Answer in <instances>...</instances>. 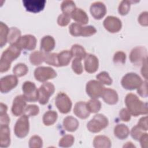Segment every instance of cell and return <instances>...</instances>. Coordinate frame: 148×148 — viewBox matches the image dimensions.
I'll list each match as a JSON object with an SVG mask.
<instances>
[{"instance_id":"cell-14","label":"cell","mask_w":148,"mask_h":148,"mask_svg":"<svg viewBox=\"0 0 148 148\" xmlns=\"http://www.w3.org/2000/svg\"><path fill=\"white\" fill-rule=\"evenodd\" d=\"M46 1L45 0H24L23 3L26 10L32 13H38L43 10Z\"/></svg>"},{"instance_id":"cell-50","label":"cell","mask_w":148,"mask_h":148,"mask_svg":"<svg viewBox=\"0 0 148 148\" xmlns=\"http://www.w3.org/2000/svg\"><path fill=\"white\" fill-rule=\"evenodd\" d=\"M131 114L126 108H123L119 112L120 119L123 121H129L131 119Z\"/></svg>"},{"instance_id":"cell-1","label":"cell","mask_w":148,"mask_h":148,"mask_svg":"<svg viewBox=\"0 0 148 148\" xmlns=\"http://www.w3.org/2000/svg\"><path fill=\"white\" fill-rule=\"evenodd\" d=\"M127 110L134 116L147 114V103L140 101L134 94H128L125 98Z\"/></svg>"},{"instance_id":"cell-36","label":"cell","mask_w":148,"mask_h":148,"mask_svg":"<svg viewBox=\"0 0 148 148\" xmlns=\"http://www.w3.org/2000/svg\"><path fill=\"white\" fill-rule=\"evenodd\" d=\"M86 105L90 113H97L101 108V103L97 99H91L86 103Z\"/></svg>"},{"instance_id":"cell-48","label":"cell","mask_w":148,"mask_h":148,"mask_svg":"<svg viewBox=\"0 0 148 148\" xmlns=\"http://www.w3.org/2000/svg\"><path fill=\"white\" fill-rule=\"evenodd\" d=\"M137 92L142 97H147V82L146 80L143 82L140 86L137 88Z\"/></svg>"},{"instance_id":"cell-40","label":"cell","mask_w":148,"mask_h":148,"mask_svg":"<svg viewBox=\"0 0 148 148\" xmlns=\"http://www.w3.org/2000/svg\"><path fill=\"white\" fill-rule=\"evenodd\" d=\"M133 2V1H122L119 4L118 8V12L122 16H125L127 14L130 10L131 4Z\"/></svg>"},{"instance_id":"cell-33","label":"cell","mask_w":148,"mask_h":148,"mask_svg":"<svg viewBox=\"0 0 148 148\" xmlns=\"http://www.w3.org/2000/svg\"><path fill=\"white\" fill-rule=\"evenodd\" d=\"M9 32V28L2 22L0 23V46L3 47L8 42V38Z\"/></svg>"},{"instance_id":"cell-32","label":"cell","mask_w":148,"mask_h":148,"mask_svg":"<svg viewBox=\"0 0 148 148\" xmlns=\"http://www.w3.org/2000/svg\"><path fill=\"white\" fill-rule=\"evenodd\" d=\"M45 53L40 51H35L29 56L30 62L34 65H39L44 61Z\"/></svg>"},{"instance_id":"cell-44","label":"cell","mask_w":148,"mask_h":148,"mask_svg":"<svg viewBox=\"0 0 148 148\" xmlns=\"http://www.w3.org/2000/svg\"><path fill=\"white\" fill-rule=\"evenodd\" d=\"M39 112V108L35 105H29L26 106L24 114L29 116H35Z\"/></svg>"},{"instance_id":"cell-7","label":"cell","mask_w":148,"mask_h":148,"mask_svg":"<svg viewBox=\"0 0 148 148\" xmlns=\"http://www.w3.org/2000/svg\"><path fill=\"white\" fill-rule=\"evenodd\" d=\"M23 96L25 100L29 102L38 101V89L34 83L30 81L25 82L22 86Z\"/></svg>"},{"instance_id":"cell-41","label":"cell","mask_w":148,"mask_h":148,"mask_svg":"<svg viewBox=\"0 0 148 148\" xmlns=\"http://www.w3.org/2000/svg\"><path fill=\"white\" fill-rule=\"evenodd\" d=\"M43 146V141L41 138L38 135L32 136L29 140L30 148H40Z\"/></svg>"},{"instance_id":"cell-11","label":"cell","mask_w":148,"mask_h":148,"mask_svg":"<svg viewBox=\"0 0 148 148\" xmlns=\"http://www.w3.org/2000/svg\"><path fill=\"white\" fill-rule=\"evenodd\" d=\"M55 104L58 110L63 114L71 111L72 103L69 97L64 92H59L56 98Z\"/></svg>"},{"instance_id":"cell-20","label":"cell","mask_w":148,"mask_h":148,"mask_svg":"<svg viewBox=\"0 0 148 148\" xmlns=\"http://www.w3.org/2000/svg\"><path fill=\"white\" fill-rule=\"evenodd\" d=\"M10 143V129L8 125H1L0 126V146L7 147Z\"/></svg>"},{"instance_id":"cell-43","label":"cell","mask_w":148,"mask_h":148,"mask_svg":"<svg viewBox=\"0 0 148 148\" xmlns=\"http://www.w3.org/2000/svg\"><path fill=\"white\" fill-rule=\"evenodd\" d=\"M81 61V60L75 58L72 62V69L73 71L77 75H80L81 73H82L83 71Z\"/></svg>"},{"instance_id":"cell-31","label":"cell","mask_w":148,"mask_h":148,"mask_svg":"<svg viewBox=\"0 0 148 148\" xmlns=\"http://www.w3.org/2000/svg\"><path fill=\"white\" fill-rule=\"evenodd\" d=\"M61 10L63 14L70 16L75 10L76 5L75 2L71 0H66L62 1L61 5Z\"/></svg>"},{"instance_id":"cell-28","label":"cell","mask_w":148,"mask_h":148,"mask_svg":"<svg viewBox=\"0 0 148 148\" xmlns=\"http://www.w3.org/2000/svg\"><path fill=\"white\" fill-rule=\"evenodd\" d=\"M21 37V31L20 29L16 27H11L9 28L8 42L10 45H16Z\"/></svg>"},{"instance_id":"cell-17","label":"cell","mask_w":148,"mask_h":148,"mask_svg":"<svg viewBox=\"0 0 148 148\" xmlns=\"http://www.w3.org/2000/svg\"><path fill=\"white\" fill-rule=\"evenodd\" d=\"M90 13L92 16L96 20L103 18L106 13V8L105 4L101 2H95L90 6Z\"/></svg>"},{"instance_id":"cell-18","label":"cell","mask_w":148,"mask_h":148,"mask_svg":"<svg viewBox=\"0 0 148 148\" xmlns=\"http://www.w3.org/2000/svg\"><path fill=\"white\" fill-rule=\"evenodd\" d=\"M99 66L98 58L91 54H87L84 58V69L89 73L95 72Z\"/></svg>"},{"instance_id":"cell-35","label":"cell","mask_w":148,"mask_h":148,"mask_svg":"<svg viewBox=\"0 0 148 148\" xmlns=\"http://www.w3.org/2000/svg\"><path fill=\"white\" fill-rule=\"evenodd\" d=\"M44 61L50 65L54 66H60L58 61V54L55 53H45Z\"/></svg>"},{"instance_id":"cell-51","label":"cell","mask_w":148,"mask_h":148,"mask_svg":"<svg viewBox=\"0 0 148 148\" xmlns=\"http://www.w3.org/2000/svg\"><path fill=\"white\" fill-rule=\"evenodd\" d=\"M138 22L142 26H147L148 25V13L143 12L140 13L138 17Z\"/></svg>"},{"instance_id":"cell-47","label":"cell","mask_w":148,"mask_h":148,"mask_svg":"<svg viewBox=\"0 0 148 148\" xmlns=\"http://www.w3.org/2000/svg\"><path fill=\"white\" fill-rule=\"evenodd\" d=\"M71 21V16L65 14H61L59 15L57 18V23L60 26L65 27Z\"/></svg>"},{"instance_id":"cell-12","label":"cell","mask_w":148,"mask_h":148,"mask_svg":"<svg viewBox=\"0 0 148 148\" xmlns=\"http://www.w3.org/2000/svg\"><path fill=\"white\" fill-rule=\"evenodd\" d=\"M18 79L15 75H7L1 79L0 91L2 93H7L15 88L18 84Z\"/></svg>"},{"instance_id":"cell-21","label":"cell","mask_w":148,"mask_h":148,"mask_svg":"<svg viewBox=\"0 0 148 148\" xmlns=\"http://www.w3.org/2000/svg\"><path fill=\"white\" fill-rule=\"evenodd\" d=\"M56 45V42L53 36L46 35L43 36L40 41V50L45 53L52 51Z\"/></svg>"},{"instance_id":"cell-55","label":"cell","mask_w":148,"mask_h":148,"mask_svg":"<svg viewBox=\"0 0 148 148\" xmlns=\"http://www.w3.org/2000/svg\"><path fill=\"white\" fill-rule=\"evenodd\" d=\"M135 147V146L132 144V143L130 142H127L126 144L123 146V147Z\"/></svg>"},{"instance_id":"cell-49","label":"cell","mask_w":148,"mask_h":148,"mask_svg":"<svg viewBox=\"0 0 148 148\" xmlns=\"http://www.w3.org/2000/svg\"><path fill=\"white\" fill-rule=\"evenodd\" d=\"M143 132H142V130L140 128H139L137 125L133 127L131 131V135L132 138L138 141L139 140L140 137L143 134Z\"/></svg>"},{"instance_id":"cell-2","label":"cell","mask_w":148,"mask_h":148,"mask_svg":"<svg viewBox=\"0 0 148 148\" xmlns=\"http://www.w3.org/2000/svg\"><path fill=\"white\" fill-rule=\"evenodd\" d=\"M21 49L17 45H10L2 54L0 61V71L1 73L8 71L11 63L19 57Z\"/></svg>"},{"instance_id":"cell-38","label":"cell","mask_w":148,"mask_h":148,"mask_svg":"<svg viewBox=\"0 0 148 148\" xmlns=\"http://www.w3.org/2000/svg\"><path fill=\"white\" fill-rule=\"evenodd\" d=\"M96 78L102 84L110 85L112 84V79L110 77L109 73L107 72L103 71L99 73L97 76Z\"/></svg>"},{"instance_id":"cell-25","label":"cell","mask_w":148,"mask_h":148,"mask_svg":"<svg viewBox=\"0 0 148 148\" xmlns=\"http://www.w3.org/2000/svg\"><path fill=\"white\" fill-rule=\"evenodd\" d=\"M63 126L67 131L74 132L79 127V121L72 116H66L63 120Z\"/></svg>"},{"instance_id":"cell-13","label":"cell","mask_w":148,"mask_h":148,"mask_svg":"<svg viewBox=\"0 0 148 148\" xmlns=\"http://www.w3.org/2000/svg\"><path fill=\"white\" fill-rule=\"evenodd\" d=\"M105 28L111 33L119 32L122 27L121 21L117 17L109 16L103 22Z\"/></svg>"},{"instance_id":"cell-54","label":"cell","mask_w":148,"mask_h":148,"mask_svg":"<svg viewBox=\"0 0 148 148\" xmlns=\"http://www.w3.org/2000/svg\"><path fill=\"white\" fill-rule=\"evenodd\" d=\"M147 60L145 61L142 63V67L141 69V73L142 75L145 78V79H147Z\"/></svg>"},{"instance_id":"cell-34","label":"cell","mask_w":148,"mask_h":148,"mask_svg":"<svg viewBox=\"0 0 148 148\" xmlns=\"http://www.w3.org/2000/svg\"><path fill=\"white\" fill-rule=\"evenodd\" d=\"M8 107L6 105L1 103L0 104V125H9L10 118L7 114Z\"/></svg>"},{"instance_id":"cell-37","label":"cell","mask_w":148,"mask_h":148,"mask_svg":"<svg viewBox=\"0 0 148 148\" xmlns=\"http://www.w3.org/2000/svg\"><path fill=\"white\" fill-rule=\"evenodd\" d=\"M28 71V68L25 64L19 63L16 65L13 69V72L14 75L17 77H21L25 75Z\"/></svg>"},{"instance_id":"cell-27","label":"cell","mask_w":148,"mask_h":148,"mask_svg":"<svg viewBox=\"0 0 148 148\" xmlns=\"http://www.w3.org/2000/svg\"><path fill=\"white\" fill-rule=\"evenodd\" d=\"M72 55L70 50H63L58 54V61L60 66H67L71 59Z\"/></svg>"},{"instance_id":"cell-22","label":"cell","mask_w":148,"mask_h":148,"mask_svg":"<svg viewBox=\"0 0 148 148\" xmlns=\"http://www.w3.org/2000/svg\"><path fill=\"white\" fill-rule=\"evenodd\" d=\"M101 97L105 102L109 105H114L119 100L117 92L111 88H105Z\"/></svg>"},{"instance_id":"cell-46","label":"cell","mask_w":148,"mask_h":148,"mask_svg":"<svg viewBox=\"0 0 148 148\" xmlns=\"http://www.w3.org/2000/svg\"><path fill=\"white\" fill-rule=\"evenodd\" d=\"M126 60V54L121 51H117L113 56V61L116 64H124Z\"/></svg>"},{"instance_id":"cell-45","label":"cell","mask_w":148,"mask_h":148,"mask_svg":"<svg viewBox=\"0 0 148 148\" xmlns=\"http://www.w3.org/2000/svg\"><path fill=\"white\" fill-rule=\"evenodd\" d=\"M97 32L95 28L92 25H88L82 27L81 36H90L94 35Z\"/></svg>"},{"instance_id":"cell-42","label":"cell","mask_w":148,"mask_h":148,"mask_svg":"<svg viewBox=\"0 0 148 148\" xmlns=\"http://www.w3.org/2000/svg\"><path fill=\"white\" fill-rule=\"evenodd\" d=\"M82 26L76 23L71 24L69 27V33L73 36H81Z\"/></svg>"},{"instance_id":"cell-6","label":"cell","mask_w":148,"mask_h":148,"mask_svg":"<svg viewBox=\"0 0 148 148\" xmlns=\"http://www.w3.org/2000/svg\"><path fill=\"white\" fill-rule=\"evenodd\" d=\"M105 88L103 85L99 81L91 80L87 83L86 91L91 99H97L101 97Z\"/></svg>"},{"instance_id":"cell-8","label":"cell","mask_w":148,"mask_h":148,"mask_svg":"<svg viewBox=\"0 0 148 148\" xmlns=\"http://www.w3.org/2000/svg\"><path fill=\"white\" fill-rule=\"evenodd\" d=\"M55 91L54 86L50 82L43 83L38 89V101L41 105L46 104Z\"/></svg>"},{"instance_id":"cell-30","label":"cell","mask_w":148,"mask_h":148,"mask_svg":"<svg viewBox=\"0 0 148 148\" xmlns=\"http://www.w3.org/2000/svg\"><path fill=\"white\" fill-rule=\"evenodd\" d=\"M71 52L72 55V57L75 58H79L80 60H83L85 58L87 53L85 49L81 45L75 44L73 45L71 49Z\"/></svg>"},{"instance_id":"cell-24","label":"cell","mask_w":148,"mask_h":148,"mask_svg":"<svg viewBox=\"0 0 148 148\" xmlns=\"http://www.w3.org/2000/svg\"><path fill=\"white\" fill-rule=\"evenodd\" d=\"M111 146L110 140L105 135L96 136L93 140V146L95 148H109Z\"/></svg>"},{"instance_id":"cell-53","label":"cell","mask_w":148,"mask_h":148,"mask_svg":"<svg viewBox=\"0 0 148 148\" xmlns=\"http://www.w3.org/2000/svg\"><path fill=\"white\" fill-rule=\"evenodd\" d=\"M147 138L148 135L147 133H143L141 136L139 138V142L141 145V147L143 148H147Z\"/></svg>"},{"instance_id":"cell-3","label":"cell","mask_w":148,"mask_h":148,"mask_svg":"<svg viewBox=\"0 0 148 148\" xmlns=\"http://www.w3.org/2000/svg\"><path fill=\"white\" fill-rule=\"evenodd\" d=\"M109 124L108 118L102 114H97L88 122L87 128L92 133H98L107 127Z\"/></svg>"},{"instance_id":"cell-9","label":"cell","mask_w":148,"mask_h":148,"mask_svg":"<svg viewBox=\"0 0 148 148\" xmlns=\"http://www.w3.org/2000/svg\"><path fill=\"white\" fill-rule=\"evenodd\" d=\"M34 76L36 80L45 82L57 76L56 72L49 66H39L34 71Z\"/></svg>"},{"instance_id":"cell-26","label":"cell","mask_w":148,"mask_h":148,"mask_svg":"<svg viewBox=\"0 0 148 148\" xmlns=\"http://www.w3.org/2000/svg\"><path fill=\"white\" fill-rule=\"evenodd\" d=\"M114 134L119 139H126L129 134L130 130L128 127L124 124H119L114 128Z\"/></svg>"},{"instance_id":"cell-16","label":"cell","mask_w":148,"mask_h":148,"mask_svg":"<svg viewBox=\"0 0 148 148\" xmlns=\"http://www.w3.org/2000/svg\"><path fill=\"white\" fill-rule=\"evenodd\" d=\"M26 100L23 95H17L13 101L12 112L15 116H19L24 112L26 107Z\"/></svg>"},{"instance_id":"cell-29","label":"cell","mask_w":148,"mask_h":148,"mask_svg":"<svg viewBox=\"0 0 148 148\" xmlns=\"http://www.w3.org/2000/svg\"><path fill=\"white\" fill-rule=\"evenodd\" d=\"M58 117V114L54 110L46 112L43 116V123L46 126L51 125L56 123Z\"/></svg>"},{"instance_id":"cell-15","label":"cell","mask_w":148,"mask_h":148,"mask_svg":"<svg viewBox=\"0 0 148 148\" xmlns=\"http://www.w3.org/2000/svg\"><path fill=\"white\" fill-rule=\"evenodd\" d=\"M21 49L27 50H33L36 45V39L32 35H25L22 36L18 42L16 44Z\"/></svg>"},{"instance_id":"cell-39","label":"cell","mask_w":148,"mask_h":148,"mask_svg":"<svg viewBox=\"0 0 148 148\" xmlns=\"http://www.w3.org/2000/svg\"><path fill=\"white\" fill-rule=\"evenodd\" d=\"M75 140L74 137L71 135H65L59 141L58 145L61 147H69L72 146Z\"/></svg>"},{"instance_id":"cell-52","label":"cell","mask_w":148,"mask_h":148,"mask_svg":"<svg viewBox=\"0 0 148 148\" xmlns=\"http://www.w3.org/2000/svg\"><path fill=\"white\" fill-rule=\"evenodd\" d=\"M137 125L142 131H147V116L141 117L138 121Z\"/></svg>"},{"instance_id":"cell-4","label":"cell","mask_w":148,"mask_h":148,"mask_svg":"<svg viewBox=\"0 0 148 148\" xmlns=\"http://www.w3.org/2000/svg\"><path fill=\"white\" fill-rule=\"evenodd\" d=\"M143 82L138 75L135 73L130 72L123 77L121 84L124 88L128 90H133L139 88Z\"/></svg>"},{"instance_id":"cell-19","label":"cell","mask_w":148,"mask_h":148,"mask_svg":"<svg viewBox=\"0 0 148 148\" xmlns=\"http://www.w3.org/2000/svg\"><path fill=\"white\" fill-rule=\"evenodd\" d=\"M73 113L77 117L81 119H87L90 114V112L87 109L86 103L83 101L76 103L73 108Z\"/></svg>"},{"instance_id":"cell-5","label":"cell","mask_w":148,"mask_h":148,"mask_svg":"<svg viewBox=\"0 0 148 148\" xmlns=\"http://www.w3.org/2000/svg\"><path fill=\"white\" fill-rule=\"evenodd\" d=\"M29 123L28 116L25 114H23L16 121L14 131L16 136L19 138L25 137L29 132Z\"/></svg>"},{"instance_id":"cell-23","label":"cell","mask_w":148,"mask_h":148,"mask_svg":"<svg viewBox=\"0 0 148 148\" xmlns=\"http://www.w3.org/2000/svg\"><path fill=\"white\" fill-rule=\"evenodd\" d=\"M71 17L80 25L86 24L88 22V17L87 13L80 8H76L71 14Z\"/></svg>"},{"instance_id":"cell-10","label":"cell","mask_w":148,"mask_h":148,"mask_svg":"<svg viewBox=\"0 0 148 148\" xmlns=\"http://www.w3.org/2000/svg\"><path fill=\"white\" fill-rule=\"evenodd\" d=\"M147 49L143 46H137L134 48L130 54V60L134 65H140L147 60Z\"/></svg>"}]
</instances>
